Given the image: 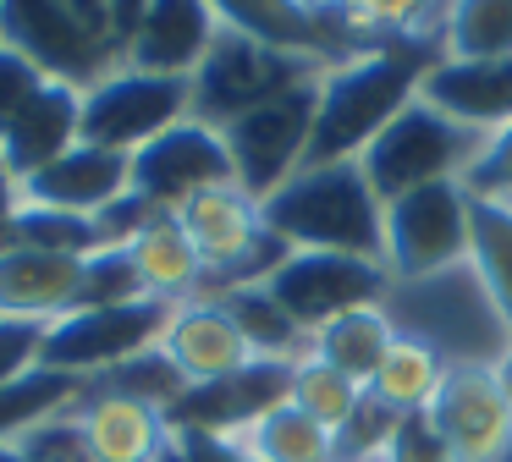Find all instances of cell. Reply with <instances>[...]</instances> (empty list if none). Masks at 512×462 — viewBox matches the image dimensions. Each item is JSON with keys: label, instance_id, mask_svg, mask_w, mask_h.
<instances>
[{"label": "cell", "instance_id": "6da1fadb", "mask_svg": "<svg viewBox=\"0 0 512 462\" xmlns=\"http://www.w3.org/2000/svg\"><path fill=\"white\" fill-rule=\"evenodd\" d=\"M435 61H441V50L430 39H391V44H375L364 55L325 66L303 165L358 160L386 132V121L419 99V83Z\"/></svg>", "mask_w": 512, "mask_h": 462}, {"label": "cell", "instance_id": "7a4b0ae2", "mask_svg": "<svg viewBox=\"0 0 512 462\" xmlns=\"http://www.w3.org/2000/svg\"><path fill=\"white\" fill-rule=\"evenodd\" d=\"M265 226L287 248H325V253H358V259L386 264V204L369 187L358 160L336 165H303L298 176L265 198Z\"/></svg>", "mask_w": 512, "mask_h": 462}, {"label": "cell", "instance_id": "3957f363", "mask_svg": "<svg viewBox=\"0 0 512 462\" xmlns=\"http://www.w3.org/2000/svg\"><path fill=\"white\" fill-rule=\"evenodd\" d=\"M386 314L397 336H419L435 347L446 363H507L512 358V330L496 314L485 281L474 264H452V270L419 275V281H391Z\"/></svg>", "mask_w": 512, "mask_h": 462}, {"label": "cell", "instance_id": "277c9868", "mask_svg": "<svg viewBox=\"0 0 512 462\" xmlns=\"http://www.w3.org/2000/svg\"><path fill=\"white\" fill-rule=\"evenodd\" d=\"M485 143L490 138L457 127V121L441 116L430 99H413V105H402L397 116L386 121V132L358 154V165H364L369 187L380 193V204H391V198L413 193V187L463 182V176L474 171V160L485 154Z\"/></svg>", "mask_w": 512, "mask_h": 462}, {"label": "cell", "instance_id": "5b68a950", "mask_svg": "<svg viewBox=\"0 0 512 462\" xmlns=\"http://www.w3.org/2000/svg\"><path fill=\"white\" fill-rule=\"evenodd\" d=\"M177 226L188 231V242L199 248L204 270H210L204 297H221V292H232V286L270 281V270L292 253L287 242L265 226L259 198H248L237 182L188 198V204L177 209Z\"/></svg>", "mask_w": 512, "mask_h": 462}, {"label": "cell", "instance_id": "8992f818", "mask_svg": "<svg viewBox=\"0 0 512 462\" xmlns=\"http://www.w3.org/2000/svg\"><path fill=\"white\" fill-rule=\"evenodd\" d=\"M320 72L325 66L309 61V55H292V50H276V44L248 39L237 28H221L210 55L193 72V116L210 121V127H226V121L281 99L287 88L314 83Z\"/></svg>", "mask_w": 512, "mask_h": 462}, {"label": "cell", "instance_id": "52a82bcc", "mask_svg": "<svg viewBox=\"0 0 512 462\" xmlns=\"http://www.w3.org/2000/svg\"><path fill=\"white\" fill-rule=\"evenodd\" d=\"M193 116V77H160L138 66H111L94 88H83V143L116 154H138L166 127Z\"/></svg>", "mask_w": 512, "mask_h": 462}, {"label": "cell", "instance_id": "ba28073f", "mask_svg": "<svg viewBox=\"0 0 512 462\" xmlns=\"http://www.w3.org/2000/svg\"><path fill=\"white\" fill-rule=\"evenodd\" d=\"M314 105H320V77L287 88L281 99H270V105H259L221 127L226 154H232V176L248 198L265 204L287 176L303 171L309 132H314Z\"/></svg>", "mask_w": 512, "mask_h": 462}, {"label": "cell", "instance_id": "9c48e42d", "mask_svg": "<svg viewBox=\"0 0 512 462\" xmlns=\"http://www.w3.org/2000/svg\"><path fill=\"white\" fill-rule=\"evenodd\" d=\"M468 215L474 193L463 182H435L386 204V270L391 281H419V275L452 270L468 259Z\"/></svg>", "mask_w": 512, "mask_h": 462}, {"label": "cell", "instance_id": "30bf717a", "mask_svg": "<svg viewBox=\"0 0 512 462\" xmlns=\"http://www.w3.org/2000/svg\"><path fill=\"white\" fill-rule=\"evenodd\" d=\"M265 292L298 319L303 330H320L325 319L353 314V308H375L391 292V270L380 259H358V253H325V248H292L287 259L270 270Z\"/></svg>", "mask_w": 512, "mask_h": 462}, {"label": "cell", "instance_id": "8fae6325", "mask_svg": "<svg viewBox=\"0 0 512 462\" xmlns=\"http://www.w3.org/2000/svg\"><path fill=\"white\" fill-rule=\"evenodd\" d=\"M171 314L177 308L160 297H133V303H111V308H72L45 330V363L67 374H105L116 363L138 358V352L160 347Z\"/></svg>", "mask_w": 512, "mask_h": 462}, {"label": "cell", "instance_id": "7c38bea8", "mask_svg": "<svg viewBox=\"0 0 512 462\" xmlns=\"http://www.w3.org/2000/svg\"><path fill=\"white\" fill-rule=\"evenodd\" d=\"M430 418L457 462H512V374L507 363H452Z\"/></svg>", "mask_w": 512, "mask_h": 462}, {"label": "cell", "instance_id": "4fadbf2b", "mask_svg": "<svg viewBox=\"0 0 512 462\" xmlns=\"http://www.w3.org/2000/svg\"><path fill=\"white\" fill-rule=\"evenodd\" d=\"M0 44L17 50L28 66L67 88H94L111 66H122V55L111 44H100L61 0H0Z\"/></svg>", "mask_w": 512, "mask_h": 462}, {"label": "cell", "instance_id": "5bb4252c", "mask_svg": "<svg viewBox=\"0 0 512 462\" xmlns=\"http://www.w3.org/2000/svg\"><path fill=\"white\" fill-rule=\"evenodd\" d=\"M226 182H237L226 138H221V127H210L199 116L166 127L155 143H144L133 154V193L149 198L155 209H166V215H177L188 198L226 187Z\"/></svg>", "mask_w": 512, "mask_h": 462}, {"label": "cell", "instance_id": "9a60e30c", "mask_svg": "<svg viewBox=\"0 0 512 462\" xmlns=\"http://www.w3.org/2000/svg\"><path fill=\"white\" fill-rule=\"evenodd\" d=\"M292 391V363L287 358H254L248 369L226 374V380L210 385H188L177 402L166 407V424L171 435L177 429H199V435H243L254 418H265L270 407H281Z\"/></svg>", "mask_w": 512, "mask_h": 462}, {"label": "cell", "instance_id": "2e32d148", "mask_svg": "<svg viewBox=\"0 0 512 462\" xmlns=\"http://www.w3.org/2000/svg\"><path fill=\"white\" fill-rule=\"evenodd\" d=\"M221 28H237L259 44H276V50L292 55H309L320 66H336L347 55H364L375 50L369 39L347 33L336 17H325L314 0H210Z\"/></svg>", "mask_w": 512, "mask_h": 462}, {"label": "cell", "instance_id": "e0dca14e", "mask_svg": "<svg viewBox=\"0 0 512 462\" xmlns=\"http://www.w3.org/2000/svg\"><path fill=\"white\" fill-rule=\"evenodd\" d=\"M215 33H221V17H215L210 0H149L133 39L122 44V66L160 77H193L199 61L210 55Z\"/></svg>", "mask_w": 512, "mask_h": 462}, {"label": "cell", "instance_id": "ac0fdd59", "mask_svg": "<svg viewBox=\"0 0 512 462\" xmlns=\"http://www.w3.org/2000/svg\"><path fill=\"white\" fill-rule=\"evenodd\" d=\"M23 204L67 209V215H100L122 193H133V154L100 149V143H72L45 171L23 176Z\"/></svg>", "mask_w": 512, "mask_h": 462}, {"label": "cell", "instance_id": "d6986e66", "mask_svg": "<svg viewBox=\"0 0 512 462\" xmlns=\"http://www.w3.org/2000/svg\"><path fill=\"white\" fill-rule=\"evenodd\" d=\"M160 352L166 363L182 374V385H210V380H226V374L248 369L259 358L248 347V336L237 330V319L226 314L215 297H199V303H182L171 314L166 336H160Z\"/></svg>", "mask_w": 512, "mask_h": 462}, {"label": "cell", "instance_id": "ffe728a7", "mask_svg": "<svg viewBox=\"0 0 512 462\" xmlns=\"http://www.w3.org/2000/svg\"><path fill=\"white\" fill-rule=\"evenodd\" d=\"M72 418H78L89 462H160V451L171 446V424L160 407L138 402V396L100 391V385L83 391Z\"/></svg>", "mask_w": 512, "mask_h": 462}, {"label": "cell", "instance_id": "44dd1931", "mask_svg": "<svg viewBox=\"0 0 512 462\" xmlns=\"http://www.w3.org/2000/svg\"><path fill=\"white\" fill-rule=\"evenodd\" d=\"M419 99H430L457 127L496 138L512 127V55L501 61H435L419 83Z\"/></svg>", "mask_w": 512, "mask_h": 462}, {"label": "cell", "instance_id": "7402d4cb", "mask_svg": "<svg viewBox=\"0 0 512 462\" xmlns=\"http://www.w3.org/2000/svg\"><path fill=\"white\" fill-rule=\"evenodd\" d=\"M78 281H83V259L39 253V248H6L0 253V319L56 325L78 303Z\"/></svg>", "mask_w": 512, "mask_h": 462}, {"label": "cell", "instance_id": "603a6c76", "mask_svg": "<svg viewBox=\"0 0 512 462\" xmlns=\"http://www.w3.org/2000/svg\"><path fill=\"white\" fill-rule=\"evenodd\" d=\"M72 143H83V94L67 83H45V94L12 121L6 138H0V160H6V171L23 182V176L45 171L50 160H61Z\"/></svg>", "mask_w": 512, "mask_h": 462}, {"label": "cell", "instance_id": "cb8c5ba5", "mask_svg": "<svg viewBox=\"0 0 512 462\" xmlns=\"http://www.w3.org/2000/svg\"><path fill=\"white\" fill-rule=\"evenodd\" d=\"M127 253H133L138 281H144L149 297H160V303H171V308L199 303V297H204L210 270H204L199 248L188 242V231L177 226V215H160L155 226H144Z\"/></svg>", "mask_w": 512, "mask_h": 462}, {"label": "cell", "instance_id": "d4e9b609", "mask_svg": "<svg viewBox=\"0 0 512 462\" xmlns=\"http://www.w3.org/2000/svg\"><path fill=\"white\" fill-rule=\"evenodd\" d=\"M391 341H397V325H391L386 303L353 308V314H336V319H325L320 330H309L314 358H325L331 369H342L347 380H358L364 391H369V380H375L380 358L391 352Z\"/></svg>", "mask_w": 512, "mask_h": 462}, {"label": "cell", "instance_id": "484cf974", "mask_svg": "<svg viewBox=\"0 0 512 462\" xmlns=\"http://www.w3.org/2000/svg\"><path fill=\"white\" fill-rule=\"evenodd\" d=\"M83 391H89V380H83V374L50 369V363L17 374L12 385H0V446H17L28 429H39V424H50L56 413L78 407Z\"/></svg>", "mask_w": 512, "mask_h": 462}, {"label": "cell", "instance_id": "4316f807", "mask_svg": "<svg viewBox=\"0 0 512 462\" xmlns=\"http://www.w3.org/2000/svg\"><path fill=\"white\" fill-rule=\"evenodd\" d=\"M441 61H501L512 55V0H446L435 22Z\"/></svg>", "mask_w": 512, "mask_h": 462}, {"label": "cell", "instance_id": "83f0119b", "mask_svg": "<svg viewBox=\"0 0 512 462\" xmlns=\"http://www.w3.org/2000/svg\"><path fill=\"white\" fill-rule=\"evenodd\" d=\"M232 446L248 462H336V435L325 424H314L292 402H281L265 418H254L243 435H232Z\"/></svg>", "mask_w": 512, "mask_h": 462}, {"label": "cell", "instance_id": "f1b7e54d", "mask_svg": "<svg viewBox=\"0 0 512 462\" xmlns=\"http://www.w3.org/2000/svg\"><path fill=\"white\" fill-rule=\"evenodd\" d=\"M446 369H452V363H446L435 347H424L419 336H397V341H391V352L380 358L375 380H369V396L386 402L391 413H402V418H408V413H430V402H435V391H441Z\"/></svg>", "mask_w": 512, "mask_h": 462}, {"label": "cell", "instance_id": "f546056e", "mask_svg": "<svg viewBox=\"0 0 512 462\" xmlns=\"http://www.w3.org/2000/svg\"><path fill=\"white\" fill-rule=\"evenodd\" d=\"M314 6L369 44H391V39L435 44V22H441L446 0H314Z\"/></svg>", "mask_w": 512, "mask_h": 462}, {"label": "cell", "instance_id": "4dcf8cb0", "mask_svg": "<svg viewBox=\"0 0 512 462\" xmlns=\"http://www.w3.org/2000/svg\"><path fill=\"white\" fill-rule=\"evenodd\" d=\"M468 264L485 281L496 314L512 330V204L496 198H474V215H468Z\"/></svg>", "mask_w": 512, "mask_h": 462}, {"label": "cell", "instance_id": "1f68e13d", "mask_svg": "<svg viewBox=\"0 0 512 462\" xmlns=\"http://www.w3.org/2000/svg\"><path fill=\"white\" fill-rule=\"evenodd\" d=\"M215 303L237 319V330L248 336V347H254L259 358H287L292 363V358L309 352V330H303L298 319L265 292V281L259 286H232V292H221Z\"/></svg>", "mask_w": 512, "mask_h": 462}, {"label": "cell", "instance_id": "d6a6232c", "mask_svg": "<svg viewBox=\"0 0 512 462\" xmlns=\"http://www.w3.org/2000/svg\"><path fill=\"white\" fill-rule=\"evenodd\" d=\"M287 402L303 407L314 424H325V429L336 435V429H342L347 418L358 413V402H364V385L347 380L342 369H331V363L314 358V352H303V358H292V391H287Z\"/></svg>", "mask_w": 512, "mask_h": 462}, {"label": "cell", "instance_id": "836d02e7", "mask_svg": "<svg viewBox=\"0 0 512 462\" xmlns=\"http://www.w3.org/2000/svg\"><path fill=\"white\" fill-rule=\"evenodd\" d=\"M17 248L89 259V253H100V231H94V215H67V209L23 204V215H17Z\"/></svg>", "mask_w": 512, "mask_h": 462}, {"label": "cell", "instance_id": "e575fe53", "mask_svg": "<svg viewBox=\"0 0 512 462\" xmlns=\"http://www.w3.org/2000/svg\"><path fill=\"white\" fill-rule=\"evenodd\" d=\"M133 297H149V292L138 281V264L127 248H100L83 259V281L72 308H111V303H133Z\"/></svg>", "mask_w": 512, "mask_h": 462}, {"label": "cell", "instance_id": "d590c367", "mask_svg": "<svg viewBox=\"0 0 512 462\" xmlns=\"http://www.w3.org/2000/svg\"><path fill=\"white\" fill-rule=\"evenodd\" d=\"M397 424H402V413H391L386 402H375V396L364 391L358 413L336 429V462H380L391 446V435H397Z\"/></svg>", "mask_w": 512, "mask_h": 462}, {"label": "cell", "instance_id": "8d00e7d4", "mask_svg": "<svg viewBox=\"0 0 512 462\" xmlns=\"http://www.w3.org/2000/svg\"><path fill=\"white\" fill-rule=\"evenodd\" d=\"M45 83H50V77L39 72V66H28L17 50H6V44H0V138H6V132H12V121L23 116L39 94H45Z\"/></svg>", "mask_w": 512, "mask_h": 462}, {"label": "cell", "instance_id": "74e56055", "mask_svg": "<svg viewBox=\"0 0 512 462\" xmlns=\"http://www.w3.org/2000/svg\"><path fill=\"white\" fill-rule=\"evenodd\" d=\"M45 330L39 319H0V385L45 363Z\"/></svg>", "mask_w": 512, "mask_h": 462}, {"label": "cell", "instance_id": "f35d334b", "mask_svg": "<svg viewBox=\"0 0 512 462\" xmlns=\"http://www.w3.org/2000/svg\"><path fill=\"white\" fill-rule=\"evenodd\" d=\"M463 187L474 198H496V204H512V127H501L496 138L485 143V154L474 160V171L463 176Z\"/></svg>", "mask_w": 512, "mask_h": 462}, {"label": "cell", "instance_id": "ab89813d", "mask_svg": "<svg viewBox=\"0 0 512 462\" xmlns=\"http://www.w3.org/2000/svg\"><path fill=\"white\" fill-rule=\"evenodd\" d=\"M160 215H166V209H155L149 198L122 193L116 204H105L100 215H94V231H100V248H133V237H138L144 226H155Z\"/></svg>", "mask_w": 512, "mask_h": 462}, {"label": "cell", "instance_id": "60d3db41", "mask_svg": "<svg viewBox=\"0 0 512 462\" xmlns=\"http://www.w3.org/2000/svg\"><path fill=\"white\" fill-rule=\"evenodd\" d=\"M380 462H457V457L441 440V429H435L430 413H408L397 424V435H391V446H386Z\"/></svg>", "mask_w": 512, "mask_h": 462}, {"label": "cell", "instance_id": "b9f144b4", "mask_svg": "<svg viewBox=\"0 0 512 462\" xmlns=\"http://www.w3.org/2000/svg\"><path fill=\"white\" fill-rule=\"evenodd\" d=\"M171 440H177V451H182L188 462H248L243 451H237L232 440H221V435H199V429H177Z\"/></svg>", "mask_w": 512, "mask_h": 462}, {"label": "cell", "instance_id": "7bdbcfd3", "mask_svg": "<svg viewBox=\"0 0 512 462\" xmlns=\"http://www.w3.org/2000/svg\"><path fill=\"white\" fill-rule=\"evenodd\" d=\"M61 6H67L100 44H111V50L122 55V44H116V22H111V0H61Z\"/></svg>", "mask_w": 512, "mask_h": 462}, {"label": "cell", "instance_id": "ee69618b", "mask_svg": "<svg viewBox=\"0 0 512 462\" xmlns=\"http://www.w3.org/2000/svg\"><path fill=\"white\" fill-rule=\"evenodd\" d=\"M17 215H23V187H17V176L0 160V253L17 248Z\"/></svg>", "mask_w": 512, "mask_h": 462}, {"label": "cell", "instance_id": "f6af8a7d", "mask_svg": "<svg viewBox=\"0 0 512 462\" xmlns=\"http://www.w3.org/2000/svg\"><path fill=\"white\" fill-rule=\"evenodd\" d=\"M144 6H149V0H111L116 44H127V39H133V28H138V17H144Z\"/></svg>", "mask_w": 512, "mask_h": 462}, {"label": "cell", "instance_id": "bcb514c9", "mask_svg": "<svg viewBox=\"0 0 512 462\" xmlns=\"http://www.w3.org/2000/svg\"><path fill=\"white\" fill-rule=\"evenodd\" d=\"M0 462H34V457H23L17 446H0Z\"/></svg>", "mask_w": 512, "mask_h": 462}, {"label": "cell", "instance_id": "7dc6e473", "mask_svg": "<svg viewBox=\"0 0 512 462\" xmlns=\"http://www.w3.org/2000/svg\"><path fill=\"white\" fill-rule=\"evenodd\" d=\"M160 462H188V457H182V451H177V440H171V446L160 451Z\"/></svg>", "mask_w": 512, "mask_h": 462}, {"label": "cell", "instance_id": "c3c4849f", "mask_svg": "<svg viewBox=\"0 0 512 462\" xmlns=\"http://www.w3.org/2000/svg\"><path fill=\"white\" fill-rule=\"evenodd\" d=\"M507 369H512V358H507Z\"/></svg>", "mask_w": 512, "mask_h": 462}, {"label": "cell", "instance_id": "681fc988", "mask_svg": "<svg viewBox=\"0 0 512 462\" xmlns=\"http://www.w3.org/2000/svg\"><path fill=\"white\" fill-rule=\"evenodd\" d=\"M507 374H512V369H507Z\"/></svg>", "mask_w": 512, "mask_h": 462}]
</instances>
